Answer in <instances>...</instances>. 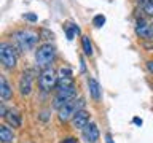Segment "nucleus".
Instances as JSON below:
<instances>
[{
    "mask_svg": "<svg viewBox=\"0 0 153 143\" xmlns=\"http://www.w3.org/2000/svg\"><path fill=\"white\" fill-rule=\"evenodd\" d=\"M13 38H14V43L18 45V48L21 51H30L37 45L40 35L37 32L30 30V29H24V30H18L13 35Z\"/></svg>",
    "mask_w": 153,
    "mask_h": 143,
    "instance_id": "1",
    "label": "nucleus"
},
{
    "mask_svg": "<svg viewBox=\"0 0 153 143\" xmlns=\"http://www.w3.org/2000/svg\"><path fill=\"white\" fill-rule=\"evenodd\" d=\"M54 59H56V48L50 45V43H45V45L38 46V49L35 51V62L42 70L51 67Z\"/></svg>",
    "mask_w": 153,
    "mask_h": 143,
    "instance_id": "2",
    "label": "nucleus"
},
{
    "mask_svg": "<svg viewBox=\"0 0 153 143\" xmlns=\"http://www.w3.org/2000/svg\"><path fill=\"white\" fill-rule=\"evenodd\" d=\"M83 107H85V100L83 99H72V100H69L64 107L59 108V119L62 122L72 121V118L76 114V111L83 110Z\"/></svg>",
    "mask_w": 153,
    "mask_h": 143,
    "instance_id": "3",
    "label": "nucleus"
},
{
    "mask_svg": "<svg viewBox=\"0 0 153 143\" xmlns=\"http://www.w3.org/2000/svg\"><path fill=\"white\" fill-rule=\"evenodd\" d=\"M57 78H59V76L56 75V72L53 70L51 67L43 69L40 76H38V86H40V89L43 92H50L53 88L57 86Z\"/></svg>",
    "mask_w": 153,
    "mask_h": 143,
    "instance_id": "4",
    "label": "nucleus"
},
{
    "mask_svg": "<svg viewBox=\"0 0 153 143\" xmlns=\"http://www.w3.org/2000/svg\"><path fill=\"white\" fill-rule=\"evenodd\" d=\"M0 62H2V65L5 69H10V70L16 67V62H18L16 51L8 43H2L0 45Z\"/></svg>",
    "mask_w": 153,
    "mask_h": 143,
    "instance_id": "5",
    "label": "nucleus"
},
{
    "mask_svg": "<svg viewBox=\"0 0 153 143\" xmlns=\"http://www.w3.org/2000/svg\"><path fill=\"white\" fill-rule=\"evenodd\" d=\"M75 95H76L75 86H70V88H59L56 92V97H54V108L59 110L61 107H64L69 100L75 99Z\"/></svg>",
    "mask_w": 153,
    "mask_h": 143,
    "instance_id": "6",
    "label": "nucleus"
},
{
    "mask_svg": "<svg viewBox=\"0 0 153 143\" xmlns=\"http://www.w3.org/2000/svg\"><path fill=\"white\" fill-rule=\"evenodd\" d=\"M81 135H83V138L88 143H96L99 140V129L97 126H96L94 122H89L88 126H85L83 129H81Z\"/></svg>",
    "mask_w": 153,
    "mask_h": 143,
    "instance_id": "7",
    "label": "nucleus"
},
{
    "mask_svg": "<svg viewBox=\"0 0 153 143\" xmlns=\"http://www.w3.org/2000/svg\"><path fill=\"white\" fill-rule=\"evenodd\" d=\"M89 124V113L86 110H80L76 111V114L72 118V126L75 129H83L85 126Z\"/></svg>",
    "mask_w": 153,
    "mask_h": 143,
    "instance_id": "8",
    "label": "nucleus"
},
{
    "mask_svg": "<svg viewBox=\"0 0 153 143\" xmlns=\"http://www.w3.org/2000/svg\"><path fill=\"white\" fill-rule=\"evenodd\" d=\"M136 33L140 38H152L153 37V29H152V24H147L143 19L137 21V26H136Z\"/></svg>",
    "mask_w": 153,
    "mask_h": 143,
    "instance_id": "9",
    "label": "nucleus"
},
{
    "mask_svg": "<svg viewBox=\"0 0 153 143\" xmlns=\"http://www.w3.org/2000/svg\"><path fill=\"white\" fill-rule=\"evenodd\" d=\"M19 91L22 95H29L32 92V76L30 73H22L19 80Z\"/></svg>",
    "mask_w": 153,
    "mask_h": 143,
    "instance_id": "10",
    "label": "nucleus"
},
{
    "mask_svg": "<svg viewBox=\"0 0 153 143\" xmlns=\"http://www.w3.org/2000/svg\"><path fill=\"white\" fill-rule=\"evenodd\" d=\"M88 84H89V94H91V97H93V100L99 102L100 97H102V89H100L99 83L96 81V78L91 76V78L88 80Z\"/></svg>",
    "mask_w": 153,
    "mask_h": 143,
    "instance_id": "11",
    "label": "nucleus"
},
{
    "mask_svg": "<svg viewBox=\"0 0 153 143\" xmlns=\"http://www.w3.org/2000/svg\"><path fill=\"white\" fill-rule=\"evenodd\" d=\"M0 97L3 100H10L13 97V89L8 84V81L5 76H0Z\"/></svg>",
    "mask_w": 153,
    "mask_h": 143,
    "instance_id": "12",
    "label": "nucleus"
},
{
    "mask_svg": "<svg viewBox=\"0 0 153 143\" xmlns=\"http://www.w3.org/2000/svg\"><path fill=\"white\" fill-rule=\"evenodd\" d=\"M0 140L3 143H13V140H14V133L7 124H2V126H0Z\"/></svg>",
    "mask_w": 153,
    "mask_h": 143,
    "instance_id": "13",
    "label": "nucleus"
},
{
    "mask_svg": "<svg viewBox=\"0 0 153 143\" xmlns=\"http://www.w3.org/2000/svg\"><path fill=\"white\" fill-rule=\"evenodd\" d=\"M5 119H7L13 127H19V126H21V114H19L16 110H10V111L5 114Z\"/></svg>",
    "mask_w": 153,
    "mask_h": 143,
    "instance_id": "14",
    "label": "nucleus"
},
{
    "mask_svg": "<svg viewBox=\"0 0 153 143\" xmlns=\"http://www.w3.org/2000/svg\"><path fill=\"white\" fill-rule=\"evenodd\" d=\"M70 86H75L74 83V78L72 76H59L57 78V86H56V89H59V88H70Z\"/></svg>",
    "mask_w": 153,
    "mask_h": 143,
    "instance_id": "15",
    "label": "nucleus"
},
{
    "mask_svg": "<svg viewBox=\"0 0 153 143\" xmlns=\"http://www.w3.org/2000/svg\"><path fill=\"white\" fill-rule=\"evenodd\" d=\"M81 46H83V51H85L86 56H93V45H91L89 38L86 35L81 37Z\"/></svg>",
    "mask_w": 153,
    "mask_h": 143,
    "instance_id": "16",
    "label": "nucleus"
},
{
    "mask_svg": "<svg viewBox=\"0 0 153 143\" xmlns=\"http://www.w3.org/2000/svg\"><path fill=\"white\" fill-rule=\"evenodd\" d=\"M65 29V35H67V40H74L75 33H78V27L75 26V24H67V26L64 27Z\"/></svg>",
    "mask_w": 153,
    "mask_h": 143,
    "instance_id": "17",
    "label": "nucleus"
},
{
    "mask_svg": "<svg viewBox=\"0 0 153 143\" xmlns=\"http://www.w3.org/2000/svg\"><path fill=\"white\" fill-rule=\"evenodd\" d=\"M105 24V16L104 14H97V16H94L93 19V26L94 27H102Z\"/></svg>",
    "mask_w": 153,
    "mask_h": 143,
    "instance_id": "18",
    "label": "nucleus"
},
{
    "mask_svg": "<svg viewBox=\"0 0 153 143\" xmlns=\"http://www.w3.org/2000/svg\"><path fill=\"white\" fill-rule=\"evenodd\" d=\"M143 13L148 14V16H153V0L148 2L147 5H143Z\"/></svg>",
    "mask_w": 153,
    "mask_h": 143,
    "instance_id": "19",
    "label": "nucleus"
},
{
    "mask_svg": "<svg viewBox=\"0 0 153 143\" xmlns=\"http://www.w3.org/2000/svg\"><path fill=\"white\" fill-rule=\"evenodd\" d=\"M24 19L29 21V22H35L38 18H37V14H33V13H26V14H24Z\"/></svg>",
    "mask_w": 153,
    "mask_h": 143,
    "instance_id": "20",
    "label": "nucleus"
},
{
    "mask_svg": "<svg viewBox=\"0 0 153 143\" xmlns=\"http://www.w3.org/2000/svg\"><path fill=\"white\" fill-rule=\"evenodd\" d=\"M61 75L62 76H72V70L70 69H61Z\"/></svg>",
    "mask_w": 153,
    "mask_h": 143,
    "instance_id": "21",
    "label": "nucleus"
},
{
    "mask_svg": "<svg viewBox=\"0 0 153 143\" xmlns=\"http://www.w3.org/2000/svg\"><path fill=\"white\" fill-rule=\"evenodd\" d=\"M0 113H2V118H5V114L8 113V110L5 108V105H2V107H0Z\"/></svg>",
    "mask_w": 153,
    "mask_h": 143,
    "instance_id": "22",
    "label": "nucleus"
},
{
    "mask_svg": "<svg viewBox=\"0 0 153 143\" xmlns=\"http://www.w3.org/2000/svg\"><path fill=\"white\" fill-rule=\"evenodd\" d=\"M62 143H76V140H75V138H72V137H69V138H65Z\"/></svg>",
    "mask_w": 153,
    "mask_h": 143,
    "instance_id": "23",
    "label": "nucleus"
},
{
    "mask_svg": "<svg viewBox=\"0 0 153 143\" xmlns=\"http://www.w3.org/2000/svg\"><path fill=\"white\" fill-rule=\"evenodd\" d=\"M105 140H107V143H113V138H112V135H110V133H107V135H105Z\"/></svg>",
    "mask_w": 153,
    "mask_h": 143,
    "instance_id": "24",
    "label": "nucleus"
},
{
    "mask_svg": "<svg viewBox=\"0 0 153 143\" xmlns=\"http://www.w3.org/2000/svg\"><path fill=\"white\" fill-rule=\"evenodd\" d=\"M147 67H148V70L153 73V60H150V62H147Z\"/></svg>",
    "mask_w": 153,
    "mask_h": 143,
    "instance_id": "25",
    "label": "nucleus"
},
{
    "mask_svg": "<svg viewBox=\"0 0 153 143\" xmlns=\"http://www.w3.org/2000/svg\"><path fill=\"white\" fill-rule=\"evenodd\" d=\"M137 3H140V5H147L148 2H152V0H136Z\"/></svg>",
    "mask_w": 153,
    "mask_h": 143,
    "instance_id": "26",
    "label": "nucleus"
},
{
    "mask_svg": "<svg viewBox=\"0 0 153 143\" xmlns=\"http://www.w3.org/2000/svg\"><path fill=\"white\" fill-rule=\"evenodd\" d=\"M134 122H136V124H142V119H139V118H136V119H134Z\"/></svg>",
    "mask_w": 153,
    "mask_h": 143,
    "instance_id": "27",
    "label": "nucleus"
},
{
    "mask_svg": "<svg viewBox=\"0 0 153 143\" xmlns=\"http://www.w3.org/2000/svg\"><path fill=\"white\" fill-rule=\"evenodd\" d=\"M152 29H153V22H152Z\"/></svg>",
    "mask_w": 153,
    "mask_h": 143,
    "instance_id": "28",
    "label": "nucleus"
}]
</instances>
